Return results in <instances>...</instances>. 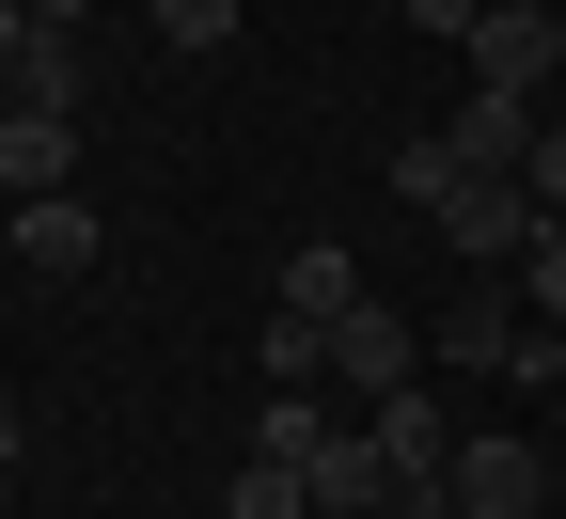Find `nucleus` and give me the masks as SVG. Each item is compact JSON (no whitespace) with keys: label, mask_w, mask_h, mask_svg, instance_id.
Masks as SVG:
<instances>
[{"label":"nucleus","mask_w":566,"mask_h":519,"mask_svg":"<svg viewBox=\"0 0 566 519\" xmlns=\"http://www.w3.org/2000/svg\"><path fill=\"white\" fill-rule=\"evenodd\" d=\"M457 48H472V95H535V111H551V80H566V0H472Z\"/></svg>","instance_id":"f257e3e1"},{"label":"nucleus","mask_w":566,"mask_h":519,"mask_svg":"<svg viewBox=\"0 0 566 519\" xmlns=\"http://www.w3.org/2000/svg\"><path fill=\"white\" fill-rule=\"evenodd\" d=\"M17 48H32V0H0V63H17Z\"/></svg>","instance_id":"6ab92c4d"},{"label":"nucleus","mask_w":566,"mask_h":519,"mask_svg":"<svg viewBox=\"0 0 566 519\" xmlns=\"http://www.w3.org/2000/svg\"><path fill=\"white\" fill-rule=\"evenodd\" d=\"M520 315H535V300H520V268H504V283H457V300H441V331H424V346H441V362H472V378H488V362L520 346Z\"/></svg>","instance_id":"423d86ee"},{"label":"nucleus","mask_w":566,"mask_h":519,"mask_svg":"<svg viewBox=\"0 0 566 519\" xmlns=\"http://www.w3.org/2000/svg\"><path fill=\"white\" fill-rule=\"evenodd\" d=\"M158 17V48H237V0H142Z\"/></svg>","instance_id":"2eb2a0df"},{"label":"nucleus","mask_w":566,"mask_h":519,"mask_svg":"<svg viewBox=\"0 0 566 519\" xmlns=\"http://www.w3.org/2000/svg\"><path fill=\"white\" fill-rule=\"evenodd\" d=\"M80 17H95V0H32V32H80Z\"/></svg>","instance_id":"aec40b11"},{"label":"nucleus","mask_w":566,"mask_h":519,"mask_svg":"<svg viewBox=\"0 0 566 519\" xmlns=\"http://www.w3.org/2000/svg\"><path fill=\"white\" fill-rule=\"evenodd\" d=\"M520 300H535V315L566 331V220H551V237H535V252H520Z\"/></svg>","instance_id":"dca6fc26"},{"label":"nucleus","mask_w":566,"mask_h":519,"mask_svg":"<svg viewBox=\"0 0 566 519\" xmlns=\"http://www.w3.org/2000/svg\"><path fill=\"white\" fill-rule=\"evenodd\" d=\"M535 237H551V205H535L520 174H472V189L441 205V252H457V283H504Z\"/></svg>","instance_id":"f03ea898"},{"label":"nucleus","mask_w":566,"mask_h":519,"mask_svg":"<svg viewBox=\"0 0 566 519\" xmlns=\"http://www.w3.org/2000/svg\"><path fill=\"white\" fill-rule=\"evenodd\" d=\"M535 504H551V457L504 440V425H472L457 440V519H535Z\"/></svg>","instance_id":"7ed1b4c3"},{"label":"nucleus","mask_w":566,"mask_h":519,"mask_svg":"<svg viewBox=\"0 0 566 519\" xmlns=\"http://www.w3.org/2000/svg\"><path fill=\"white\" fill-rule=\"evenodd\" d=\"M0 111H63L80 126V32H32L17 63H0Z\"/></svg>","instance_id":"9b49d317"},{"label":"nucleus","mask_w":566,"mask_h":519,"mask_svg":"<svg viewBox=\"0 0 566 519\" xmlns=\"http://www.w3.org/2000/svg\"><path fill=\"white\" fill-rule=\"evenodd\" d=\"M300 488H315V519H394V457H378V425H331L315 457H300Z\"/></svg>","instance_id":"20e7f679"},{"label":"nucleus","mask_w":566,"mask_h":519,"mask_svg":"<svg viewBox=\"0 0 566 519\" xmlns=\"http://www.w3.org/2000/svg\"><path fill=\"white\" fill-rule=\"evenodd\" d=\"M331 378H346V394H409V378H424V331H409L394 300H363V315L331 331Z\"/></svg>","instance_id":"39448f33"},{"label":"nucleus","mask_w":566,"mask_h":519,"mask_svg":"<svg viewBox=\"0 0 566 519\" xmlns=\"http://www.w3.org/2000/svg\"><path fill=\"white\" fill-rule=\"evenodd\" d=\"M504 378H535V394L566 378V331H551V315H520V346H504Z\"/></svg>","instance_id":"f3484780"},{"label":"nucleus","mask_w":566,"mask_h":519,"mask_svg":"<svg viewBox=\"0 0 566 519\" xmlns=\"http://www.w3.org/2000/svg\"><path fill=\"white\" fill-rule=\"evenodd\" d=\"M221 519H315V488H300V457H237V488H221Z\"/></svg>","instance_id":"f8f14e48"},{"label":"nucleus","mask_w":566,"mask_h":519,"mask_svg":"<svg viewBox=\"0 0 566 519\" xmlns=\"http://www.w3.org/2000/svg\"><path fill=\"white\" fill-rule=\"evenodd\" d=\"M32 189H80V126L63 111H0V205H32Z\"/></svg>","instance_id":"0eeeda50"},{"label":"nucleus","mask_w":566,"mask_h":519,"mask_svg":"<svg viewBox=\"0 0 566 519\" xmlns=\"http://www.w3.org/2000/svg\"><path fill=\"white\" fill-rule=\"evenodd\" d=\"M268 315L346 331V315H363V252H346V237H300V252H283V300H268Z\"/></svg>","instance_id":"6e6552de"},{"label":"nucleus","mask_w":566,"mask_h":519,"mask_svg":"<svg viewBox=\"0 0 566 519\" xmlns=\"http://www.w3.org/2000/svg\"><path fill=\"white\" fill-rule=\"evenodd\" d=\"M520 189H535V205L566 220V126H535V158H520Z\"/></svg>","instance_id":"a211bd4d"},{"label":"nucleus","mask_w":566,"mask_h":519,"mask_svg":"<svg viewBox=\"0 0 566 519\" xmlns=\"http://www.w3.org/2000/svg\"><path fill=\"white\" fill-rule=\"evenodd\" d=\"M17 457H32V425H17V409H0V473H17Z\"/></svg>","instance_id":"412c9836"},{"label":"nucleus","mask_w":566,"mask_h":519,"mask_svg":"<svg viewBox=\"0 0 566 519\" xmlns=\"http://www.w3.org/2000/svg\"><path fill=\"white\" fill-rule=\"evenodd\" d=\"M331 440V394H252V457H315Z\"/></svg>","instance_id":"ddd939ff"},{"label":"nucleus","mask_w":566,"mask_h":519,"mask_svg":"<svg viewBox=\"0 0 566 519\" xmlns=\"http://www.w3.org/2000/svg\"><path fill=\"white\" fill-rule=\"evenodd\" d=\"M535 126H551L535 95H472V111H457L441 142H457V174H520V158H535Z\"/></svg>","instance_id":"9d476101"},{"label":"nucleus","mask_w":566,"mask_h":519,"mask_svg":"<svg viewBox=\"0 0 566 519\" xmlns=\"http://www.w3.org/2000/svg\"><path fill=\"white\" fill-rule=\"evenodd\" d=\"M394 189H409V205H424V220H441V205H457V189H472V174H457V142H441V126H424V142H394Z\"/></svg>","instance_id":"4468645a"},{"label":"nucleus","mask_w":566,"mask_h":519,"mask_svg":"<svg viewBox=\"0 0 566 519\" xmlns=\"http://www.w3.org/2000/svg\"><path fill=\"white\" fill-rule=\"evenodd\" d=\"M0 237H17V268H95V189H32Z\"/></svg>","instance_id":"1a4fd4ad"}]
</instances>
